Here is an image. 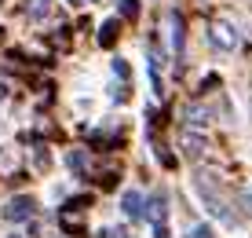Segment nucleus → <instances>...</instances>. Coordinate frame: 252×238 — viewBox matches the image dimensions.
I'll list each match as a JSON object with an SVG mask.
<instances>
[{
    "mask_svg": "<svg viewBox=\"0 0 252 238\" xmlns=\"http://www.w3.org/2000/svg\"><path fill=\"white\" fill-rule=\"evenodd\" d=\"M208 37H212V44H216V48H223V51L238 48V30H230L227 22H216L212 30H208Z\"/></svg>",
    "mask_w": 252,
    "mask_h": 238,
    "instance_id": "obj_3",
    "label": "nucleus"
},
{
    "mask_svg": "<svg viewBox=\"0 0 252 238\" xmlns=\"http://www.w3.org/2000/svg\"><path fill=\"white\" fill-rule=\"evenodd\" d=\"M146 216H150L154 224H164V216H168V201H164L161 195L150 198V209H146Z\"/></svg>",
    "mask_w": 252,
    "mask_h": 238,
    "instance_id": "obj_6",
    "label": "nucleus"
},
{
    "mask_svg": "<svg viewBox=\"0 0 252 238\" xmlns=\"http://www.w3.org/2000/svg\"><path fill=\"white\" fill-rule=\"evenodd\" d=\"M154 238H172V235H168V227H164V224H154Z\"/></svg>",
    "mask_w": 252,
    "mask_h": 238,
    "instance_id": "obj_16",
    "label": "nucleus"
},
{
    "mask_svg": "<svg viewBox=\"0 0 252 238\" xmlns=\"http://www.w3.org/2000/svg\"><path fill=\"white\" fill-rule=\"evenodd\" d=\"M11 238H22V235H11Z\"/></svg>",
    "mask_w": 252,
    "mask_h": 238,
    "instance_id": "obj_21",
    "label": "nucleus"
},
{
    "mask_svg": "<svg viewBox=\"0 0 252 238\" xmlns=\"http://www.w3.org/2000/svg\"><path fill=\"white\" fill-rule=\"evenodd\" d=\"M37 169H48V151H44V147L37 151Z\"/></svg>",
    "mask_w": 252,
    "mask_h": 238,
    "instance_id": "obj_15",
    "label": "nucleus"
},
{
    "mask_svg": "<svg viewBox=\"0 0 252 238\" xmlns=\"http://www.w3.org/2000/svg\"><path fill=\"white\" fill-rule=\"evenodd\" d=\"M121 15H125V19H135V15H139V4H135V0H121Z\"/></svg>",
    "mask_w": 252,
    "mask_h": 238,
    "instance_id": "obj_12",
    "label": "nucleus"
},
{
    "mask_svg": "<svg viewBox=\"0 0 252 238\" xmlns=\"http://www.w3.org/2000/svg\"><path fill=\"white\" fill-rule=\"evenodd\" d=\"M183 154L187 158H201V139L197 136H183Z\"/></svg>",
    "mask_w": 252,
    "mask_h": 238,
    "instance_id": "obj_11",
    "label": "nucleus"
},
{
    "mask_svg": "<svg viewBox=\"0 0 252 238\" xmlns=\"http://www.w3.org/2000/svg\"><path fill=\"white\" fill-rule=\"evenodd\" d=\"M69 4H73V7H81V4H84V0H69Z\"/></svg>",
    "mask_w": 252,
    "mask_h": 238,
    "instance_id": "obj_20",
    "label": "nucleus"
},
{
    "mask_svg": "<svg viewBox=\"0 0 252 238\" xmlns=\"http://www.w3.org/2000/svg\"><path fill=\"white\" fill-rule=\"evenodd\" d=\"M48 7H51V0H26V7H22V11L30 15V19H44V15H48Z\"/></svg>",
    "mask_w": 252,
    "mask_h": 238,
    "instance_id": "obj_8",
    "label": "nucleus"
},
{
    "mask_svg": "<svg viewBox=\"0 0 252 238\" xmlns=\"http://www.w3.org/2000/svg\"><path fill=\"white\" fill-rule=\"evenodd\" d=\"M59 227H63L66 235H73V238H84V235H88V220L77 216V205L59 209Z\"/></svg>",
    "mask_w": 252,
    "mask_h": 238,
    "instance_id": "obj_2",
    "label": "nucleus"
},
{
    "mask_svg": "<svg viewBox=\"0 0 252 238\" xmlns=\"http://www.w3.org/2000/svg\"><path fill=\"white\" fill-rule=\"evenodd\" d=\"M66 165H69L73 172H84V165H88V154H84V151H69V154H66Z\"/></svg>",
    "mask_w": 252,
    "mask_h": 238,
    "instance_id": "obj_9",
    "label": "nucleus"
},
{
    "mask_svg": "<svg viewBox=\"0 0 252 238\" xmlns=\"http://www.w3.org/2000/svg\"><path fill=\"white\" fill-rule=\"evenodd\" d=\"M187 121H190L194 128H201V125H208V110H201V107H190V110H187Z\"/></svg>",
    "mask_w": 252,
    "mask_h": 238,
    "instance_id": "obj_10",
    "label": "nucleus"
},
{
    "mask_svg": "<svg viewBox=\"0 0 252 238\" xmlns=\"http://www.w3.org/2000/svg\"><path fill=\"white\" fill-rule=\"evenodd\" d=\"M33 213H37V201L30 195H19L4 205V220H11V224H26V220H33Z\"/></svg>",
    "mask_w": 252,
    "mask_h": 238,
    "instance_id": "obj_1",
    "label": "nucleus"
},
{
    "mask_svg": "<svg viewBox=\"0 0 252 238\" xmlns=\"http://www.w3.org/2000/svg\"><path fill=\"white\" fill-rule=\"evenodd\" d=\"M110 238H132V235H128V227H117V231H110Z\"/></svg>",
    "mask_w": 252,
    "mask_h": 238,
    "instance_id": "obj_18",
    "label": "nucleus"
},
{
    "mask_svg": "<svg viewBox=\"0 0 252 238\" xmlns=\"http://www.w3.org/2000/svg\"><path fill=\"white\" fill-rule=\"evenodd\" d=\"M117 37H121V22L117 19H106L99 26V48H114Z\"/></svg>",
    "mask_w": 252,
    "mask_h": 238,
    "instance_id": "obj_5",
    "label": "nucleus"
},
{
    "mask_svg": "<svg viewBox=\"0 0 252 238\" xmlns=\"http://www.w3.org/2000/svg\"><path fill=\"white\" fill-rule=\"evenodd\" d=\"M190 238H216V235H212V227L201 224V227H194V231H190Z\"/></svg>",
    "mask_w": 252,
    "mask_h": 238,
    "instance_id": "obj_13",
    "label": "nucleus"
},
{
    "mask_svg": "<svg viewBox=\"0 0 252 238\" xmlns=\"http://www.w3.org/2000/svg\"><path fill=\"white\" fill-rule=\"evenodd\" d=\"M114 74H121V77H128V63H121V59H114Z\"/></svg>",
    "mask_w": 252,
    "mask_h": 238,
    "instance_id": "obj_17",
    "label": "nucleus"
},
{
    "mask_svg": "<svg viewBox=\"0 0 252 238\" xmlns=\"http://www.w3.org/2000/svg\"><path fill=\"white\" fill-rule=\"evenodd\" d=\"M0 99H7V84L4 81H0Z\"/></svg>",
    "mask_w": 252,
    "mask_h": 238,
    "instance_id": "obj_19",
    "label": "nucleus"
},
{
    "mask_svg": "<svg viewBox=\"0 0 252 238\" xmlns=\"http://www.w3.org/2000/svg\"><path fill=\"white\" fill-rule=\"evenodd\" d=\"M168 26H172V48L176 51H183V19H179V15H168Z\"/></svg>",
    "mask_w": 252,
    "mask_h": 238,
    "instance_id": "obj_7",
    "label": "nucleus"
},
{
    "mask_svg": "<svg viewBox=\"0 0 252 238\" xmlns=\"http://www.w3.org/2000/svg\"><path fill=\"white\" fill-rule=\"evenodd\" d=\"M158 158H161V161H164V165H168V169H172V165H176V158H172L168 151H164V147H158Z\"/></svg>",
    "mask_w": 252,
    "mask_h": 238,
    "instance_id": "obj_14",
    "label": "nucleus"
},
{
    "mask_svg": "<svg viewBox=\"0 0 252 238\" xmlns=\"http://www.w3.org/2000/svg\"><path fill=\"white\" fill-rule=\"evenodd\" d=\"M121 209H125L128 220H139V216H143V195H139V191H125V198H121Z\"/></svg>",
    "mask_w": 252,
    "mask_h": 238,
    "instance_id": "obj_4",
    "label": "nucleus"
}]
</instances>
